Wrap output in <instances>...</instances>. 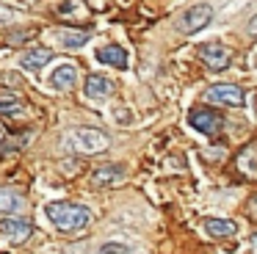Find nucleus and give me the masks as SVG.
<instances>
[{"label":"nucleus","mask_w":257,"mask_h":254,"mask_svg":"<svg viewBox=\"0 0 257 254\" xmlns=\"http://www.w3.org/2000/svg\"><path fill=\"white\" fill-rule=\"evenodd\" d=\"M67 147L83 155H94V152H105L111 147V138L97 127H75L72 133H67Z\"/></svg>","instance_id":"f03ea898"},{"label":"nucleus","mask_w":257,"mask_h":254,"mask_svg":"<svg viewBox=\"0 0 257 254\" xmlns=\"http://www.w3.org/2000/svg\"><path fill=\"white\" fill-rule=\"evenodd\" d=\"M210 20H213V9L202 3V6H194V9L185 11V14L180 17L177 28L185 31V33H196V31H202L205 25H210Z\"/></svg>","instance_id":"423d86ee"},{"label":"nucleus","mask_w":257,"mask_h":254,"mask_svg":"<svg viewBox=\"0 0 257 254\" xmlns=\"http://www.w3.org/2000/svg\"><path fill=\"white\" fill-rule=\"evenodd\" d=\"M20 108H23V105H20V99H14V97L0 99V113H17Z\"/></svg>","instance_id":"f3484780"},{"label":"nucleus","mask_w":257,"mask_h":254,"mask_svg":"<svg viewBox=\"0 0 257 254\" xmlns=\"http://www.w3.org/2000/svg\"><path fill=\"white\" fill-rule=\"evenodd\" d=\"M188 124L194 127V130L205 133V136H216V133L221 130V124H224V116L218 113V110H213V108H196V110H191Z\"/></svg>","instance_id":"20e7f679"},{"label":"nucleus","mask_w":257,"mask_h":254,"mask_svg":"<svg viewBox=\"0 0 257 254\" xmlns=\"http://www.w3.org/2000/svg\"><path fill=\"white\" fill-rule=\"evenodd\" d=\"M97 61L100 64H108V66H116V69H124L127 66V53H124L119 44H108L97 53Z\"/></svg>","instance_id":"4468645a"},{"label":"nucleus","mask_w":257,"mask_h":254,"mask_svg":"<svg viewBox=\"0 0 257 254\" xmlns=\"http://www.w3.org/2000/svg\"><path fill=\"white\" fill-rule=\"evenodd\" d=\"M47 218L61 232H75L89 224V207L75 202H50L47 204Z\"/></svg>","instance_id":"f257e3e1"},{"label":"nucleus","mask_w":257,"mask_h":254,"mask_svg":"<svg viewBox=\"0 0 257 254\" xmlns=\"http://www.w3.org/2000/svg\"><path fill=\"white\" fill-rule=\"evenodd\" d=\"M20 207V196L9 188H0V213H14Z\"/></svg>","instance_id":"2eb2a0df"},{"label":"nucleus","mask_w":257,"mask_h":254,"mask_svg":"<svg viewBox=\"0 0 257 254\" xmlns=\"http://www.w3.org/2000/svg\"><path fill=\"white\" fill-rule=\"evenodd\" d=\"M199 55H202V61H205V66L213 69V72H221V69H227V66L232 64V50L224 47V44H218V42L205 44V47L199 50Z\"/></svg>","instance_id":"39448f33"},{"label":"nucleus","mask_w":257,"mask_h":254,"mask_svg":"<svg viewBox=\"0 0 257 254\" xmlns=\"http://www.w3.org/2000/svg\"><path fill=\"white\" fill-rule=\"evenodd\" d=\"M0 235L12 243H25L31 237V224L23 218H0Z\"/></svg>","instance_id":"0eeeda50"},{"label":"nucleus","mask_w":257,"mask_h":254,"mask_svg":"<svg viewBox=\"0 0 257 254\" xmlns=\"http://www.w3.org/2000/svg\"><path fill=\"white\" fill-rule=\"evenodd\" d=\"M3 141H6V127L0 124V144H3Z\"/></svg>","instance_id":"4be33fe9"},{"label":"nucleus","mask_w":257,"mask_h":254,"mask_svg":"<svg viewBox=\"0 0 257 254\" xmlns=\"http://www.w3.org/2000/svg\"><path fill=\"white\" fill-rule=\"evenodd\" d=\"M97 254H133V251L127 246H122V243H105Z\"/></svg>","instance_id":"dca6fc26"},{"label":"nucleus","mask_w":257,"mask_h":254,"mask_svg":"<svg viewBox=\"0 0 257 254\" xmlns=\"http://www.w3.org/2000/svg\"><path fill=\"white\" fill-rule=\"evenodd\" d=\"M50 80V86L56 88V91H67V88L75 86V80H78V69H75L72 64H61L53 69V75L47 77Z\"/></svg>","instance_id":"1a4fd4ad"},{"label":"nucleus","mask_w":257,"mask_h":254,"mask_svg":"<svg viewBox=\"0 0 257 254\" xmlns=\"http://www.w3.org/2000/svg\"><path fill=\"white\" fill-rule=\"evenodd\" d=\"M124 180V166H100V169H94V174H91V185L94 188H108V185H119V182Z\"/></svg>","instance_id":"6e6552de"},{"label":"nucleus","mask_w":257,"mask_h":254,"mask_svg":"<svg viewBox=\"0 0 257 254\" xmlns=\"http://www.w3.org/2000/svg\"><path fill=\"white\" fill-rule=\"evenodd\" d=\"M53 58V50L47 47H31L23 53V58H20V64H23V69H31V72H39L42 66H47Z\"/></svg>","instance_id":"9d476101"},{"label":"nucleus","mask_w":257,"mask_h":254,"mask_svg":"<svg viewBox=\"0 0 257 254\" xmlns=\"http://www.w3.org/2000/svg\"><path fill=\"white\" fill-rule=\"evenodd\" d=\"M205 99L213 105H227V108H240L246 102V94L235 83H213L205 91Z\"/></svg>","instance_id":"7ed1b4c3"},{"label":"nucleus","mask_w":257,"mask_h":254,"mask_svg":"<svg viewBox=\"0 0 257 254\" xmlns=\"http://www.w3.org/2000/svg\"><path fill=\"white\" fill-rule=\"evenodd\" d=\"M249 215L257 221V196H251V202H249Z\"/></svg>","instance_id":"aec40b11"},{"label":"nucleus","mask_w":257,"mask_h":254,"mask_svg":"<svg viewBox=\"0 0 257 254\" xmlns=\"http://www.w3.org/2000/svg\"><path fill=\"white\" fill-rule=\"evenodd\" d=\"M83 91H86V97H91V99L108 97V94H113V80H108L105 75H91L89 80H86Z\"/></svg>","instance_id":"ddd939ff"},{"label":"nucleus","mask_w":257,"mask_h":254,"mask_svg":"<svg viewBox=\"0 0 257 254\" xmlns=\"http://www.w3.org/2000/svg\"><path fill=\"white\" fill-rule=\"evenodd\" d=\"M12 20H14V11L9 9V6L0 3V28H3V25H12Z\"/></svg>","instance_id":"a211bd4d"},{"label":"nucleus","mask_w":257,"mask_h":254,"mask_svg":"<svg viewBox=\"0 0 257 254\" xmlns=\"http://www.w3.org/2000/svg\"><path fill=\"white\" fill-rule=\"evenodd\" d=\"M53 36H56V42L61 44V47H67V50H78V47H83V44L91 39L89 31H75V28H64V31H56Z\"/></svg>","instance_id":"9b49d317"},{"label":"nucleus","mask_w":257,"mask_h":254,"mask_svg":"<svg viewBox=\"0 0 257 254\" xmlns=\"http://www.w3.org/2000/svg\"><path fill=\"white\" fill-rule=\"evenodd\" d=\"M0 83H3V86H20V75L6 72V75H0Z\"/></svg>","instance_id":"6ab92c4d"},{"label":"nucleus","mask_w":257,"mask_h":254,"mask_svg":"<svg viewBox=\"0 0 257 254\" xmlns=\"http://www.w3.org/2000/svg\"><path fill=\"white\" fill-rule=\"evenodd\" d=\"M249 31H251V33H257V14L251 17V22H249Z\"/></svg>","instance_id":"412c9836"},{"label":"nucleus","mask_w":257,"mask_h":254,"mask_svg":"<svg viewBox=\"0 0 257 254\" xmlns=\"http://www.w3.org/2000/svg\"><path fill=\"white\" fill-rule=\"evenodd\" d=\"M205 232L210 237H216V240H227V237H235L238 226H235V221H227V218H207Z\"/></svg>","instance_id":"f8f14e48"},{"label":"nucleus","mask_w":257,"mask_h":254,"mask_svg":"<svg viewBox=\"0 0 257 254\" xmlns=\"http://www.w3.org/2000/svg\"><path fill=\"white\" fill-rule=\"evenodd\" d=\"M251 251H254V254H257V235H254V237H251Z\"/></svg>","instance_id":"5701e85b"}]
</instances>
